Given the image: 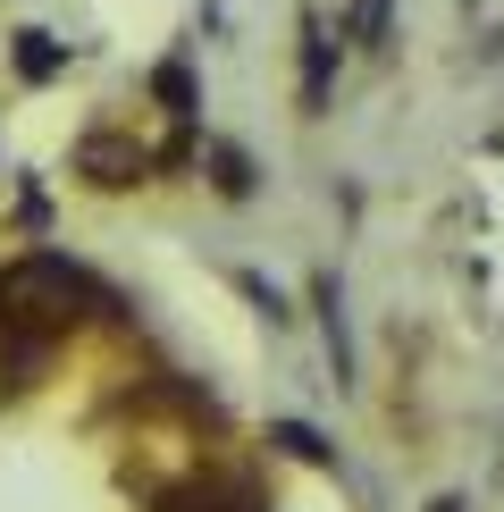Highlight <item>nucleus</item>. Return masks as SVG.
Segmentation results:
<instances>
[{
    "instance_id": "obj_1",
    "label": "nucleus",
    "mask_w": 504,
    "mask_h": 512,
    "mask_svg": "<svg viewBox=\"0 0 504 512\" xmlns=\"http://www.w3.org/2000/svg\"><path fill=\"white\" fill-rule=\"evenodd\" d=\"M76 311H110V294H101L76 261H59V252H26V261L0 277V319H17V328L68 336Z\"/></svg>"
},
{
    "instance_id": "obj_2",
    "label": "nucleus",
    "mask_w": 504,
    "mask_h": 512,
    "mask_svg": "<svg viewBox=\"0 0 504 512\" xmlns=\"http://www.w3.org/2000/svg\"><path fill=\"white\" fill-rule=\"evenodd\" d=\"M160 512H261V504H252V487H244V479H185Z\"/></svg>"
},
{
    "instance_id": "obj_3",
    "label": "nucleus",
    "mask_w": 504,
    "mask_h": 512,
    "mask_svg": "<svg viewBox=\"0 0 504 512\" xmlns=\"http://www.w3.org/2000/svg\"><path fill=\"white\" fill-rule=\"evenodd\" d=\"M76 168H84V177H93V185H126V177H135V152H126V143H110V135H93V143H84V152H76Z\"/></svg>"
},
{
    "instance_id": "obj_4",
    "label": "nucleus",
    "mask_w": 504,
    "mask_h": 512,
    "mask_svg": "<svg viewBox=\"0 0 504 512\" xmlns=\"http://www.w3.org/2000/svg\"><path fill=\"white\" fill-rule=\"evenodd\" d=\"M278 445H286V454H294V462H320V437H311V429H303V420H286V429H278Z\"/></svg>"
},
{
    "instance_id": "obj_5",
    "label": "nucleus",
    "mask_w": 504,
    "mask_h": 512,
    "mask_svg": "<svg viewBox=\"0 0 504 512\" xmlns=\"http://www.w3.org/2000/svg\"><path fill=\"white\" fill-rule=\"evenodd\" d=\"M378 17H387V0H362V9H353V34L370 42V34H378Z\"/></svg>"
}]
</instances>
